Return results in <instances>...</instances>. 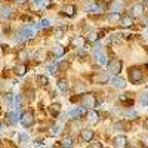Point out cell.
<instances>
[{
    "label": "cell",
    "mask_w": 148,
    "mask_h": 148,
    "mask_svg": "<svg viewBox=\"0 0 148 148\" xmlns=\"http://www.w3.org/2000/svg\"><path fill=\"white\" fill-rule=\"evenodd\" d=\"M21 123L24 127H31L34 123H36V119H34V114L31 111H27V113H24L21 116Z\"/></svg>",
    "instance_id": "obj_4"
},
{
    "label": "cell",
    "mask_w": 148,
    "mask_h": 148,
    "mask_svg": "<svg viewBox=\"0 0 148 148\" xmlns=\"http://www.w3.org/2000/svg\"><path fill=\"white\" fill-rule=\"evenodd\" d=\"M76 129H79V121H76V120H74V121L71 123V126H70V130L76 132Z\"/></svg>",
    "instance_id": "obj_23"
},
{
    "label": "cell",
    "mask_w": 148,
    "mask_h": 148,
    "mask_svg": "<svg viewBox=\"0 0 148 148\" xmlns=\"http://www.w3.org/2000/svg\"><path fill=\"white\" fill-rule=\"evenodd\" d=\"M110 21L111 22H113V21H119V14H117V12H114V14L110 15Z\"/></svg>",
    "instance_id": "obj_24"
},
{
    "label": "cell",
    "mask_w": 148,
    "mask_h": 148,
    "mask_svg": "<svg viewBox=\"0 0 148 148\" xmlns=\"http://www.w3.org/2000/svg\"><path fill=\"white\" fill-rule=\"evenodd\" d=\"M113 83H114L116 88H125V80H121V79H119V77L113 79Z\"/></svg>",
    "instance_id": "obj_19"
},
{
    "label": "cell",
    "mask_w": 148,
    "mask_h": 148,
    "mask_svg": "<svg viewBox=\"0 0 148 148\" xmlns=\"http://www.w3.org/2000/svg\"><path fill=\"white\" fill-rule=\"evenodd\" d=\"M123 8H125V3H123L121 0H113V3H111V10L117 12V14H120L123 10Z\"/></svg>",
    "instance_id": "obj_10"
},
{
    "label": "cell",
    "mask_w": 148,
    "mask_h": 148,
    "mask_svg": "<svg viewBox=\"0 0 148 148\" xmlns=\"http://www.w3.org/2000/svg\"><path fill=\"white\" fill-rule=\"evenodd\" d=\"M142 5H144V6H147V8H148V0H144V3H142Z\"/></svg>",
    "instance_id": "obj_27"
},
{
    "label": "cell",
    "mask_w": 148,
    "mask_h": 148,
    "mask_svg": "<svg viewBox=\"0 0 148 148\" xmlns=\"http://www.w3.org/2000/svg\"><path fill=\"white\" fill-rule=\"evenodd\" d=\"M0 15H2L3 18H8V16H10V8H8V6H3L2 9H0Z\"/></svg>",
    "instance_id": "obj_18"
},
{
    "label": "cell",
    "mask_w": 148,
    "mask_h": 148,
    "mask_svg": "<svg viewBox=\"0 0 148 148\" xmlns=\"http://www.w3.org/2000/svg\"><path fill=\"white\" fill-rule=\"evenodd\" d=\"M89 147H95V148H101V147H102V144H101V142H92V141H90V142H89Z\"/></svg>",
    "instance_id": "obj_25"
},
{
    "label": "cell",
    "mask_w": 148,
    "mask_h": 148,
    "mask_svg": "<svg viewBox=\"0 0 148 148\" xmlns=\"http://www.w3.org/2000/svg\"><path fill=\"white\" fill-rule=\"evenodd\" d=\"M113 145L117 148H123V147H127V138L125 135H120V136H116L113 141Z\"/></svg>",
    "instance_id": "obj_8"
},
{
    "label": "cell",
    "mask_w": 148,
    "mask_h": 148,
    "mask_svg": "<svg viewBox=\"0 0 148 148\" xmlns=\"http://www.w3.org/2000/svg\"><path fill=\"white\" fill-rule=\"evenodd\" d=\"M58 88L62 90V92H67L68 90V82L65 79H59L58 80Z\"/></svg>",
    "instance_id": "obj_13"
},
{
    "label": "cell",
    "mask_w": 148,
    "mask_h": 148,
    "mask_svg": "<svg viewBox=\"0 0 148 148\" xmlns=\"http://www.w3.org/2000/svg\"><path fill=\"white\" fill-rule=\"evenodd\" d=\"M120 25H121L123 28H130V27L133 25V19H132L130 16H127V15L121 16V18H120Z\"/></svg>",
    "instance_id": "obj_9"
},
{
    "label": "cell",
    "mask_w": 148,
    "mask_h": 148,
    "mask_svg": "<svg viewBox=\"0 0 148 148\" xmlns=\"http://www.w3.org/2000/svg\"><path fill=\"white\" fill-rule=\"evenodd\" d=\"M76 12H77V9H76V6H74V5H67L64 8V15L68 16V18H73L74 15H76Z\"/></svg>",
    "instance_id": "obj_11"
},
{
    "label": "cell",
    "mask_w": 148,
    "mask_h": 148,
    "mask_svg": "<svg viewBox=\"0 0 148 148\" xmlns=\"http://www.w3.org/2000/svg\"><path fill=\"white\" fill-rule=\"evenodd\" d=\"M88 120L92 123V125H96L98 123V113H95V111H89L88 113Z\"/></svg>",
    "instance_id": "obj_14"
},
{
    "label": "cell",
    "mask_w": 148,
    "mask_h": 148,
    "mask_svg": "<svg viewBox=\"0 0 148 148\" xmlns=\"http://www.w3.org/2000/svg\"><path fill=\"white\" fill-rule=\"evenodd\" d=\"M121 67H123V64L120 59H111L108 62V71L111 74H114V76H119L121 73Z\"/></svg>",
    "instance_id": "obj_2"
},
{
    "label": "cell",
    "mask_w": 148,
    "mask_h": 148,
    "mask_svg": "<svg viewBox=\"0 0 148 148\" xmlns=\"http://www.w3.org/2000/svg\"><path fill=\"white\" fill-rule=\"evenodd\" d=\"M15 73L18 74V76H24V74L27 73V65H25V64H19V65L15 68Z\"/></svg>",
    "instance_id": "obj_15"
},
{
    "label": "cell",
    "mask_w": 148,
    "mask_h": 148,
    "mask_svg": "<svg viewBox=\"0 0 148 148\" xmlns=\"http://www.w3.org/2000/svg\"><path fill=\"white\" fill-rule=\"evenodd\" d=\"M43 58H45V52L39 51V52H37V59H40V61H43Z\"/></svg>",
    "instance_id": "obj_26"
},
{
    "label": "cell",
    "mask_w": 148,
    "mask_h": 148,
    "mask_svg": "<svg viewBox=\"0 0 148 148\" xmlns=\"http://www.w3.org/2000/svg\"><path fill=\"white\" fill-rule=\"evenodd\" d=\"M80 136H82V139L84 142H90L93 139V136H95V132L92 129H82L80 130Z\"/></svg>",
    "instance_id": "obj_5"
},
{
    "label": "cell",
    "mask_w": 148,
    "mask_h": 148,
    "mask_svg": "<svg viewBox=\"0 0 148 148\" xmlns=\"http://www.w3.org/2000/svg\"><path fill=\"white\" fill-rule=\"evenodd\" d=\"M98 37H99V34H98V33H90V34L88 36V42H89V43H95V42L98 40Z\"/></svg>",
    "instance_id": "obj_20"
},
{
    "label": "cell",
    "mask_w": 148,
    "mask_h": 148,
    "mask_svg": "<svg viewBox=\"0 0 148 148\" xmlns=\"http://www.w3.org/2000/svg\"><path fill=\"white\" fill-rule=\"evenodd\" d=\"M144 5L142 3H136L135 6H132V9H130V12H132V16H135V18H141L142 15H144Z\"/></svg>",
    "instance_id": "obj_6"
},
{
    "label": "cell",
    "mask_w": 148,
    "mask_h": 148,
    "mask_svg": "<svg viewBox=\"0 0 148 148\" xmlns=\"http://www.w3.org/2000/svg\"><path fill=\"white\" fill-rule=\"evenodd\" d=\"M82 102H83V107H86V108H95L98 105L96 98L92 93H84L82 96Z\"/></svg>",
    "instance_id": "obj_3"
},
{
    "label": "cell",
    "mask_w": 148,
    "mask_h": 148,
    "mask_svg": "<svg viewBox=\"0 0 148 148\" xmlns=\"http://www.w3.org/2000/svg\"><path fill=\"white\" fill-rule=\"evenodd\" d=\"M49 110H51V113H52L53 116H58V114L61 113V105H59V104H52Z\"/></svg>",
    "instance_id": "obj_17"
},
{
    "label": "cell",
    "mask_w": 148,
    "mask_h": 148,
    "mask_svg": "<svg viewBox=\"0 0 148 148\" xmlns=\"http://www.w3.org/2000/svg\"><path fill=\"white\" fill-rule=\"evenodd\" d=\"M18 2H19V3H24V2H25V0H18Z\"/></svg>",
    "instance_id": "obj_28"
},
{
    "label": "cell",
    "mask_w": 148,
    "mask_h": 148,
    "mask_svg": "<svg viewBox=\"0 0 148 148\" xmlns=\"http://www.w3.org/2000/svg\"><path fill=\"white\" fill-rule=\"evenodd\" d=\"M18 59L21 61V62H25V61L28 59V52L25 51V49H22V51L18 52Z\"/></svg>",
    "instance_id": "obj_16"
},
{
    "label": "cell",
    "mask_w": 148,
    "mask_h": 148,
    "mask_svg": "<svg viewBox=\"0 0 148 148\" xmlns=\"http://www.w3.org/2000/svg\"><path fill=\"white\" fill-rule=\"evenodd\" d=\"M52 52H53L56 56H62V55L65 53V47H62L61 45H55L53 49H52Z\"/></svg>",
    "instance_id": "obj_12"
},
{
    "label": "cell",
    "mask_w": 148,
    "mask_h": 148,
    "mask_svg": "<svg viewBox=\"0 0 148 148\" xmlns=\"http://www.w3.org/2000/svg\"><path fill=\"white\" fill-rule=\"evenodd\" d=\"M37 82H39V84H42V86H47V83H49L45 76H39L37 77Z\"/></svg>",
    "instance_id": "obj_22"
},
{
    "label": "cell",
    "mask_w": 148,
    "mask_h": 148,
    "mask_svg": "<svg viewBox=\"0 0 148 148\" xmlns=\"http://www.w3.org/2000/svg\"><path fill=\"white\" fill-rule=\"evenodd\" d=\"M62 145H64V147H71V145H73V138H71V136H65V138L62 139Z\"/></svg>",
    "instance_id": "obj_21"
},
{
    "label": "cell",
    "mask_w": 148,
    "mask_h": 148,
    "mask_svg": "<svg viewBox=\"0 0 148 148\" xmlns=\"http://www.w3.org/2000/svg\"><path fill=\"white\" fill-rule=\"evenodd\" d=\"M108 79H110V76L105 73V71H98L95 76H93V82L95 83H107L108 82Z\"/></svg>",
    "instance_id": "obj_7"
},
{
    "label": "cell",
    "mask_w": 148,
    "mask_h": 148,
    "mask_svg": "<svg viewBox=\"0 0 148 148\" xmlns=\"http://www.w3.org/2000/svg\"><path fill=\"white\" fill-rule=\"evenodd\" d=\"M129 80H130L133 84L141 83V82L144 80V73H142L139 68H136V67L129 68Z\"/></svg>",
    "instance_id": "obj_1"
}]
</instances>
